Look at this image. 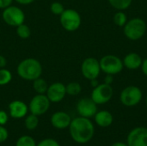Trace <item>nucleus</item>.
Instances as JSON below:
<instances>
[{
	"mask_svg": "<svg viewBox=\"0 0 147 146\" xmlns=\"http://www.w3.org/2000/svg\"><path fill=\"white\" fill-rule=\"evenodd\" d=\"M71 122V116L63 111H59L54 113L51 117V124L52 126L59 130L68 128Z\"/></svg>",
	"mask_w": 147,
	"mask_h": 146,
	"instance_id": "14",
	"label": "nucleus"
},
{
	"mask_svg": "<svg viewBox=\"0 0 147 146\" xmlns=\"http://www.w3.org/2000/svg\"><path fill=\"white\" fill-rule=\"evenodd\" d=\"M146 22L140 18L134 17L127 22L123 27V34L130 40L135 41L140 40L146 32Z\"/></svg>",
	"mask_w": 147,
	"mask_h": 146,
	"instance_id": "3",
	"label": "nucleus"
},
{
	"mask_svg": "<svg viewBox=\"0 0 147 146\" xmlns=\"http://www.w3.org/2000/svg\"><path fill=\"white\" fill-rule=\"evenodd\" d=\"M16 34L18 35V37H20L21 39H28L30 37L31 35V31L30 28L28 25L22 23L19 26L16 27Z\"/></svg>",
	"mask_w": 147,
	"mask_h": 146,
	"instance_id": "23",
	"label": "nucleus"
},
{
	"mask_svg": "<svg viewBox=\"0 0 147 146\" xmlns=\"http://www.w3.org/2000/svg\"><path fill=\"white\" fill-rule=\"evenodd\" d=\"M114 82V76L113 75H109V74H106V77H104V83H107V84H112Z\"/></svg>",
	"mask_w": 147,
	"mask_h": 146,
	"instance_id": "31",
	"label": "nucleus"
},
{
	"mask_svg": "<svg viewBox=\"0 0 147 146\" xmlns=\"http://www.w3.org/2000/svg\"><path fill=\"white\" fill-rule=\"evenodd\" d=\"M7 65V59H5L4 56L0 54V69L4 68Z\"/></svg>",
	"mask_w": 147,
	"mask_h": 146,
	"instance_id": "33",
	"label": "nucleus"
},
{
	"mask_svg": "<svg viewBox=\"0 0 147 146\" xmlns=\"http://www.w3.org/2000/svg\"><path fill=\"white\" fill-rule=\"evenodd\" d=\"M16 146H36V143L32 137L24 135L17 139Z\"/></svg>",
	"mask_w": 147,
	"mask_h": 146,
	"instance_id": "25",
	"label": "nucleus"
},
{
	"mask_svg": "<svg viewBox=\"0 0 147 146\" xmlns=\"http://www.w3.org/2000/svg\"><path fill=\"white\" fill-rule=\"evenodd\" d=\"M46 95L51 102H59L65 98L66 95L65 85L59 82L53 83L48 86Z\"/></svg>",
	"mask_w": 147,
	"mask_h": 146,
	"instance_id": "13",
	"label": "nucleus"
},
{
	"mask_svg": "<svg viewBox=\"0 0 147 146\" xmlns=\"http://www.w3.org/2000/svg\"><path fill=\"white\" fill-rule=\"evenodd\" d=\"M28 111V105L22 101L16 100L9 104V115L14 119H22L23 117H26Z\"/></svg>",
	"mask_w": 147,
	"mask_h": 146,
	"instance_id": "15",
	"label": "nucleus"
},
{
	"mask_svg": "<svg viewBox=\"0 0 147 146\" xmlns=\"http://www.w3.org/2000/svg\"><path fill=\"white\" fill-rule=\"evenodd\" d=\"M33 89L37 94H46L48 89V84L45 79L39 77L33 81Z\"/></svg>",
	"mask_w": 147,
	"mask_h": 146,
	"instance_id": "18",
	"label": "nucleus"
},
{
	"mask_svg": "<svg viewBox=\"0 0 147 146\" xmlns=\"http://www.w3.org/2000/svg\"><path fill=\"white\" fill-rule=\"evenodd\" d=\"M71 139L78 144L84 145L90 142L95 134V126L92 121L82 116L71 120L69 126Z\"/></svg>",
	"mask_w": 147,
	"mask_h": 146,
	"instance_id": "1",
	"label": "nucleus"
},
{
	"mask_svg": "<svg viewBox=\"0 0 147 146\" xmlns=\"http://www.w3.org/2000/svg\"><path fill=\"white\" fill-rule=\"evenodd\" d=\"M77 111L79 116L90 119L97 112V104L91 98H82L77 104Z\"/></svg>",
	"mask_w": 147,
	"mask_h": 146,
	"instance_id": "12",
	"label": "nucleus"
},
{
	"mask_svg": "<svg viewBox=\"0 0 147 146\" xmlns=\"http://www.w3.org/2000/svg\"><path fill=\"white\" fill-rule=\"evenodd\" d=\"M16 72L21 78L33 82L41 77L42 65L39 60L33 58H28L18 64Z\"/></svg>",
	"mask_w": 147,
	"mask_h": 146,
	"instance_id": "2",
	"label": "nucleus"
},
{
	"mask_svg": "<svg viewBox=\"0 0 147 146\" xmlns=\"http://www.w3.org/2000/svg\"><path fill=\"white\" fill-rule=\"evenodd\" d=\"M90 85H91V87H93V88L96 87V86L99 84V82H98L97 78H95V79H92V80H90Z\"/></svg>",
	"mask_w": 147,
	"mask_h": 146,
	"instance_id": "35",
	"label": "nucleus"
},
{
	"mask_svg": "<svg viewBox=\"0 0 147 146\" xmlns=\"http://www.w3.org/2000/svg\"><path fill=\"white\" fill-rule=\"evenodd\" d=\"M110 5L115 8L116 10H126L127 9L131 4L133 0H108Z\"/></svg>",
	"mask_w": 147,
	"mask_h": 146,
	"instance_id": "19",
	"label": "nucleus"
},
{
	"mask_svg": "<svg viewBox=\"0 0 147 146\" xmlns=\"http://www.w3.org/2000/svg\"><path fill=\"white\" fill-rule=\"evenodd\" d=\"M2 17L3 22L11 27H17L25 21V14L23 10L17 6H9L3 10Z\"/></svg>",
	"mask_w": 147,
	"mask_h": 146,
	"instance_id": "7",
	"label": "nucleus"
},
{
	"mask_svg": "<svg viewBox=\"0 0 147 146\" xmlns=\"http://www.w3.org/2000/svg\"><path fill=\"white\" fill-rule=\"evenodd\" d=\"M65 89H66V95L75 96L81 93L82 86L78 82H71L67 85H65Z\"/></svg>",
	"mask_w": 147,
	"mask_h": 146,
	"instance_id": "21",
	"label": "nucleus"
},
{
	"mask_svg": "<svg viewBox=\"0 0 147 146\" xmlns=\"http://www.w3.org/2000/svg\"><path fill=\"white\" fill-rule=\"evenodd\" d=\"M24 124L25 126L28 130L32 131L34 130L38 125H39V119L37 115H34L33 114H29V115H26L25 120H24Z\"/></svg>",
	"mask_w": 147,
	"mask_h": 146,
	"instance_id": "22",
	"label": "nucleus"
},
{
	"mask_svg": "<svg viewBox=\"0 0 147 146\" xmlns=\"http://www.w3.org/2000/svg\"><path fill=\"white\" fill-rule=\"evenodd\" d=\"M101 71L109 75H117L121 73L124 68L122 59L117 55L108 54L104 55L99 60Z\"/></svg>",
	"mask_w": 147,
	"mask_h": 146,
	"instance_id": "4",
	"label": "nucleus"
},
{
	"mask_svg": "<svg viewBox=\"0 0 147 146\" xmlns=\"http://www.w3.org/2000/svg\"><path fill=\"white\" fill-rule=\"evenodd\" d=\"M16 3L22 4V5H28V4H30L32 3H34L35 0H15Z\"/></svg>",
	"mask_w": 147,
	"mask_h": 146,
	"instance_id": "34",
	"label": "nucleus"
},
{
	"mask_svg": "<svg viewBox=\"0 0 147 146\" xmlns=\"http://www.w3.org/2000/svg\"><path fill=\"white\" fill-rule=\"evenodd\" d=\"M81 72L83 77L88 80L97 78L101 73L99 60L93 57L86 58L81 65Z\"/></svg>",
	"mask_w": 147,
	"mask_h": 146,
	"instance_id": "10",
	"label": "nucleus"
},
{
	"mask_svg": "<svg viewBox=\"0 0 147 146\" xmlns=\"http://www.w3.org/2000/svg\"><path fill=\"white\" fill-rule=\"evenodd\" d=\"M146 107H147V96H146Z\"/></svg>",
	"mask_w": 147,
	"mask_h": 146,
	"instance_id": "37",
	"label": "nucleus"
},
{
	"mask_svg": "<svg viewBox=\"0 0 147 146\" xmlns=\"http://www.w3.org/2000/svg\"><path fill=\"white\" fill-rule=\"evenodd\" d=\"M50 9H51V12L53 14L57 15H60L63 13V11L65 10V7L59 2H53L50 5Z\"/></svg>",
	"mask_w": 147,
	"mask_h": 146,
	"instance_id": "26",
	"label": "nucleus"
},
{
	"mask_svg": "<svg viewBox=\"0 0 147 146\" xmlns=\"http://www.w3.org/2000/svg\"><path fill=\"white\" fill-rule=\"evenodd\" d=\"M9 120V116L4 110H0V126H4Z\"/></svg>",
	"mask_w": 147,
	"mask_h": 146,
	"instance_id": "29",
	"label": "nucleus"
},
{
	"mask_svg": "<svg viewBox=\"0 0 147 146\" xmlns=\"http://www.w3.org/2000/svg\"><path fill=\"white\" fill-rule=\"evenodd\" d=\"M9 137V133L3 126H0V143H3L7 140Z\"/></svg>",
	"mask_w": 147,
	"mask_h": 146,
	"instance_id": "28",
	"label": "nucleus"
},
{
	"mask_svg": "<svg viewBox=\"0 0 147 146\" xmlns=\"http://www.w3.org/2000/svg\"><path fill=\"white\" fill-rule=\"evenodd\" d=\"M94 120L96 124L102 128L110 126L114 122L113 114L108 110H101L97 111L94 116Z\"/></svg>",
	"mask_w": 147,
	"mask_h": 146,
	"instance_id": "17",
	"label": "nucleus"
},
{
	"mask_svg": "<svg viewBox=\"0 0 147 146\" xmlns=\"http://www.w3.org/2000/svg\"><path fill=\"white\" fill-rule=\"evenodd\" d=\"M124 67L131 71L138 70L141 67L143 59L141 56L137 52H129L122 59Z\"/></svg>",
	"mask_w": 147,
	"mask_h": 146,
	"instance_id": "16",
	"label": "nucleus"
},
{
	"mask_svg": "<svg viewBox=\"0 0 147 146\" xmlns=\"http://www.w3.org/2000/svg\"><path fill=\"white\" fill-rule=\"evenodd\" d=\"M111 146H128L127 143H123V142H115Z\"/></svg>",
	"mask_w": 147,
	"mask_h": 146,
	"instance_id": "36",
	"label": "nucleus"
},
{
	"mask_svg": "<svg viewBox=\"0 0 147 146\" xmlns=\"http://www.w3.org/2000/svg\"><path fill=\"white\" fill-rule=\"evenodd\" d=\"M36 146H60L59 144L53 139H45L43 140H41L40 142H39Z\"/></svg>",
	"mask_w": 147,
	"mask_h": 146,
	"instance_id": "27",
	"label": "nucleus"
},
{
	"mask_svg": "<svg viewBox=\"0 0 147 146\" xmlns=\"http://www.w3.org/2000/svg\"><path fill=\"white\" fill-rule=\"evenodd\" d=\"M128 146H147V127L137 126L130 131L127 138Z\"/></svg>",
	"mask_w": 147,
	"mask_h": 146,
	"instance_id": "11",
	"label": "nucleus"
},
{
	"mask_svg": "<svg viewBox=\"0 0 147 146\" xmlns=\"http://www.w3.org/2000/svg\"><path fill=\"white\" fill-rule=\"evenodd\" d=\"M59 22L62 28L68 32H74L78 30L82 23L80 14L72 9H67L59 15Z\"/></svg>",
	"mask_w": 147,
	"mask_h": 146,
	"instance_id": "6",
	"label": "nucleus"
},
{
	"mask_svg": "<svg viewBox=\"0 0 147 146\" xmlns=\"http://www.w3.org/2000/svg\"><path fill=\"white\" fill-rule=\"evenodd\" d=\"M13 1L14 0H0V9H4L5 8L10 6Z\"/></svg>",
	"mask_w": 147,
	"mask_h": 146,
	"instance_id": "30",
	"label": "nucleus"
},
{
	"mask_svg": "<svg viewBox=\"0 0 147 146\" xmlns=\"http://www.w3.org/2000/svg\"><path fill=\"white\" fill-rule=\"evenodd\" d=\"M141 70H142V72L144 73L145 76L147 77V59H144L143 62H142V65H141Z\"/></svg>",
	"mask_w": 147,
	"mask_h": 146,
	"instance_id": "32",
	"label": "nucleus"
},
{
	"mask_svg": "<svg viewBox=\"0 0 147 146\" xmlns=\"http://www.w3.org/2000/svg\"><path fill=\"white\" fill-rule=\"evenodd\" d=\"M143 98V92L140 88L129 85L124 88L120 94V101L122 105L127 108L137 106Z\"/></svg>",
	"mask_w": 147,
	"mask_h": 146,
	"instance_id": "5",
	"label": "nucleus"
},
{
	"mask_svg": "<svg viewBox=\"0 0 147 146\" xmlns=\"http://www.w3.org/2000/svg\"><path fill=\"white\" fill-rule=\"evenodd\" d=\"M11 80H12L11 72L5 68L0 69V86L7 85L8 83H10Z\"/></svg>",
	"mask_w": 147,
	"mask_h": 146,
	"instance_id": "24",
	"label": "nucleus"
},
{
	"mask_svg": "<svg viewBox=\"0 0 147 146\" xmlns=\"http://www.w3.org/2000/svg\"><path fill=\"white\" fill-rule=\"evenodd\" d=\"M114 96V89L112 85L105 83H99L96 87L93 88L90 98L97 104L103 105L108 103Z\"/></svg>",
	"mask_w": 147,
	"mask_h": 146,
	"instance_id": "8",
	"label": "nucleus"
},
{
	"mask_svg": "<svg viewBox=\"0 0 147 146\" xmlns=\"http://www.w3.org/2000/svg\"><path fill=\"white\" fill-rule=\"evenodd\" d=\"M51 102L45 94H37L34 96L28 105V110L31 114L40 116L46 114L50 108Z\"/></svg>",
	"mask_w": 147,
	"mask_h": 146,
	"instance_id": "9",
	"label": "nucleus"
},
{
	"mask_svg": "<svg viewBox=\"0 0 147 146\" xmlns=\"http://www.w3.org/2000/svg\"><path fill=\"white\" fill-rule=\"evenodd\" d=\"M113 21L116 26L123 28L128 20L126 13L123 10H117V12H115V14L113 16Z\"/></svg>",
	"mask_w": 147,
	"mask_h": 146,
	"instance_id": "20",
	"label": "nucleus"
}]
</instances>
